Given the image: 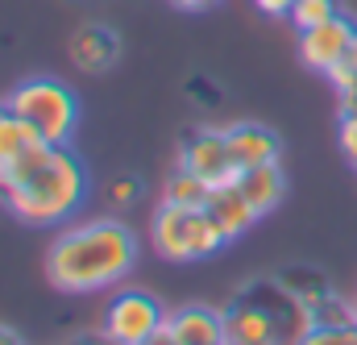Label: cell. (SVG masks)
<instances>
[{"instance_id": "cell-1", "label": "cell", "mask_w": 357, "mask_h": 345, "mask_svg": "<svg viewBox=\"0 0 357 345\" xmlns=\"http://www.w3.org/2000/svg\"><path fill=\"white\" fill-rule=\"evenodd\" d=\"M137 233L116 216L75 221L54 233L46 250V279L63 295H96L125 283L137 266Z\"/></svg>"}, {"instance_id": "cell-2", "label": "cell", "mask_w": 357, "mask_h": 345, "mask_svg": "<svg viewBox=\"0 0 357 345\" xmlns=\"http://www.w3.org/2000/svg\"><path fill=\"white\" fill-rule=\"evenodd\" d=\"M88 191V163L71 146L42 142L13 163V179L0 191V200L21 225L50 229V225H67L75 212H84Z\"/></svg>"}, {"instance_id": "cell-3", "label": "cell", "mask_w": 357, "mask_h": 345, "mask_svg": "<svg viewBox=\"0 0 357 345\" xmlns=\"http://www.w3.org/2000/svg\"><path fill=\"white\" fill-rule=\"evenodd\" d=\"M225 345H299L312 325L307 308L278 283L262 279L237 291L225 308Z\"/></svg>"}, {"instance_id": "cell-4", "label": "cell", "mask_w": 357, "mask_h": 345, "mask_svg": "<svg viewBox=\"0 0 357 345\" xmlns=\"http://www.w3.org/2000/svg\"><path fill=\"white\" fill-rule=\"evenodd\" d=\"M150 246L154 254L167 262H208L229 246L225 229L208 216V208H178V204H162L150 216Z\"/></svg>"}, {"instance_id": "cell-5", "label": "cell", "mask_w": 357, "mask_h": 345, "mask_svg": "<svg viewBox=\"0 0 357 345\" xmlns=\"http://www.w3.org/2000/svg\"><path fill=\"white\" fill-rule=\"evenodd\" d=\"M4 108H13L17 117H25L50 146H71L75 129H79V96L54 75H38L25 80L8 91Z\"/></svg>"}, {"instance_id": "cell-6", "label": "cell", "mask_w": 357, "mask_h": 345, "mask_svg": "<svg viewBox=\"0 0 357 345\" xmlns=\"http://www.w3.org/2000/svg\"><path fill=\"white\" fill-rule=\"evenodd\" d=\"M167 308L158 295L142 291V287H121L108 308H104V333L116 345H150L167 329Z\"/></svg>"}, {"instance_id": "cell-7", "label": "cell", "mask_w": 357, "mask_h": 345, "mask_svg": "<svg viewBox=\"0 0 357 345\" xmlns=\"http://www.w3.org/2000/svg\"><path fill=\"white\" fill-rule=\"evenodd\" d=\"M178 167L199 175L208 187H237L241 175H245L233 163V150H229L225 129H212V125H199V129L187 133V142L178 146Z\"/></svg>"}, {"instance_id": "cell-8", "label": "cell", "mask_w": 357, "mask_h": 345, "mask_svg": "<svg viewBox=\"0 0 357 345\" xmlns=\"http://www.w3.org/2000/svg\"><path fill=\"white\" fill-rule=\"evenodd\" d=\"M354 34H357V25L345 13H337L333 21H324V25H316V29H303V34H299V59H303V67H312V71L324 75L333 63H341V59L349 54Z\"/></svg>"}, {"instance_id": "cell-9", "label": "cell", "mask_w": 357, "mask_h": 345, "mask_svg": "<svg viewBox=\"0 0 357 345\" xmlns=\"http://www.w3.org/2000/svg\"><path fill=\"white\" fill-rule=\"evenodd\" d=\"M171 345H225V312L208 304H187L167 316Z\"/></svg>"}, {"instance_id": "cell-10", "label": "cell", "mask_w": 357, "mask_h": 345, "mask_svg": "<svg viewBox=\"0 0 357 345\" xmlns=\"http://www.w3.org/2000/svg\"><path fill=\"white\" fill-rule=\"evenodd\" d=\"M67 54H71V63H75L79 71L104 75V71H112L116 59H121V38H116L108 25H84V29L71 34Z\"/></svg>"}, {"instance_id": "cell-11", "label": "cell", "mask_w": 357, "mask_h": 345, "mask_svg": "<svg viewBox=\"0 0 357 345\" xmlns=\"http://www.w3.org/2000/svg\"><path fill=\"white\" fill-rule=\"evenodd\" d=\"M225 138H229L233 163H237L241 171L262 167V163H278V154H282L278 133L266 129V125H258V121H233V125L225 129Z\"/></svg>"}, {"instance_id": "cell-12", "label": "cell", "mask_w": 357, "mask_h": 345, "mask_svg": "<svg viewBox=\"0 0 357 345\" xmlns=\"http://www.w3.org/2000/svg\"><path fill=\"white\" fill-rule=\"evenodd\" d=\"M208 216L225 229V237L229 242H237V237H245L262 216L254 212V204L245 200V191L241 187H212V200H208Z\"/></svg>"}, {"instance_id": "cell-13", "label": "cell", "mask_w": 357, "mask_h": 345, "mask_svg": "<svg viewBox=\"0 0 357 345\" xmlns=\"http://www.w3.org/2000/svg\"><path fill=\"white\" fill-rule=\"evenodd\" d=\"M237 187L245 191V200L254 204V212H258V216H270V212L282 204V196H287V179H282V167H278V163L250 167V171L241 175V183H237Z\"/></svg>"}, {"instance_id": "cell-14", "label": "cell", "mask_w": 357, "mask_h": 345, "mask_svg": "<svg viewBox=\"0 0 357 345\" xmlns=\"http://www.w3.org/2000/svg\"><path fill=\"white\" fill-rule=\"evenodd\" d=\"M46 138L25 121V117H17L13 108H0V159L4 163H17L25 150H33V146H42Z\"/></svg>"}, {"instance_id": "cell-15", "label": "cell", "mask_w": 357, "mask_h": 345, "mask_svg": "<svg viewBox=\"0 0 357 345\" xmlns=\"http://www.w3.org/2000/svg\"><path fill=\"white\" fill-rule=\"evenodd\" d=\"M162 204H178V208H208V200H212V187L199 179V175L183 171L178 167L167 183H162V196H158Z\"/></svg>"}, {"instance_id": "cell-16", "label": "cell", "mask_w": 357, "mask_h": 345, "mask_svg": "<svg viewBox=\"0 0 357 345\" xmlns=\"http://www.w3.org/2000/svg\"><path fill=\"white\" fill-rule=\"evenodd\" d=\"M312 325H328V329H345V325H357V300H345L337 291L320 295L312 308H307Z\"/></svg>"}, {"instance_id": "cell-17", "label": "cell", "mask_w": 357, "mask_h": 345, "mask_svg": "<svg viewBox=\"0 0 357 345\" xmlns=\"http://www.w3.org/2000/svg\"><path fill=\"white\" fill-rule=\"evenodd\" d=\"M341 8H337V0H295V8H291V25H295V34H303V29H316V25H324V21H333Z\"/></svg>"}, {"instance_id": "cell-18", "label": "cell", "mask_w": 357, "mask_h": 345, "mask_svg": "<svg viewBox=\"0 0 357 345\" xmlns=\"http://www.w3.org/2000/svg\"><path fill=\"white\" fill-rule=\"evenodd\" d=\"M324 80H328V84H333V91L341 96V108H349V104H357V67L349 63V59L333 63V67L324 71Z\"/></svg>"}, {"instance_id": "cell-19", "label": "cell", "mask_w": 357, "mask_h": 345, "mask_svg": "<svg viewBox=\"0 0 357 345\" xmlns=\"http://www.w3.org/2000/svg\"><path fill=\"white\" fill-rule=\"evenodd\" d=\"M299 345H357V325L345 329H328V325H307Z\"/></svg>"}, {"instance_id": "cell-20", "label": "cell", "mask_w": 357, "mask_h": 345, "mask_svg": "<svg viewBox=\"0 0 357 345\" xmlns=\"http://www.w3.org/2000/svg\"><path fill=\"white\" fill-rule=\"evenodd\" d=\"M137 200H142V179L137 175H121V179L108 183V204L112 208H133Z\"/></svg>"}, {"instance_id": "cell-21", "label": "cell", "mask_w": 357, "mask_h": 345, "mask_svg": "<svg viewBox=\"0 0 357 345\" xmlns=\"http://www.w3.org/2000/svg\"><path fill=\"white\" fill-rule=\"evenodd\" d=\"M341 150L357 167V108H341Z\"/></svg>"}, {"instance_id": "cell-22", "label": "cell", "mask_w": 357, "mask_h": 345, "mask_svg": "<svg viewBox=\"0 0 357 345\" xmlns=\"http://www.w3.org/2000/svg\"><path fill=\"white\" fill-rule=\"evenodd\" d=\"M254 8H258V13H266V17H291L295 0H254Z\"/></svg>"}, {"instance_id": "cell-23", "label": "cell", "mask_w": 357, "mask_h": 345, "mask_svg": "<svg viewBox=\"0 0 357 345\" xmlns=\"http://www.w3.org/2000/svg\"><path fill=\"white\" fill-rule=\"evenodd\" d=\"M67 345H116V342H112V337L100 329V333H79V337H71Z\"/></svg>"}, {"instance_id": "cell-24", "label": "cell", "mask_w": 357, "mask_h": 345, "mask_svg": "<svg viewBox=\"0 0 357 345\" xmlns=\"http://www.w3.org/2000/svg\"><path fill=\"white\" fill-rule=\"evenodd\" d=\"M175 8H183V13H204V8H212V4H220V0H171Z\"/></svg>"}, {"instance_id": "cell-25", "label": "cell", "mask_w": 357, "mask_h": 345, "mask_svg": "<svg viewBox=\"0 0 357 345\" xmlns=\"http://www.w3.org/2000/svg\"><path fill=\"white\" fill-rule=\"evenodd\" d=\"M0 345H25V342H21V337L8 329V325H0Z\"/></svg>"}, {"instance_id": "cell-26", "label": "cell", "mask_w": 357, "mask_h": 345, "mask_svg": "<svg viewBox=\"0 0 357 345\" xmlns=\"http://www.w3.org/2000/svg\"><path fill=\"white\" fill-rule=\"evenodd\" d=\"M345 59H349V63L357 67V34H354V42H349V54H345Z\"/></svg>"}, {"instance_id": "cell-27", "label": "cell", "mask_w": 357, "mask_h": 345, "mask_svg": "<svg viewBox=\"0 0 357 345\" xmlns=\"http://www.w3.org/2000/svg\"><path fill=\"white\" fill-rule=\"evenodd\" d=\"M150 345H171V337H167V329H162V333H158V337H154Z\"/></svg>"}, {"instance_id": "cell-28", "label": "cell", "mask_w": 357, "mask_h": 345, "mask_svg": "<svg viewBox=\"0 0 357 345\" xmlns=\"http://www.w3.org/2000/svg\"><path fill=\"white\" fill-rule=\"evenodd\" d=\"M0 108H4V104H0Z\"/></svg>"}]
</instances>
